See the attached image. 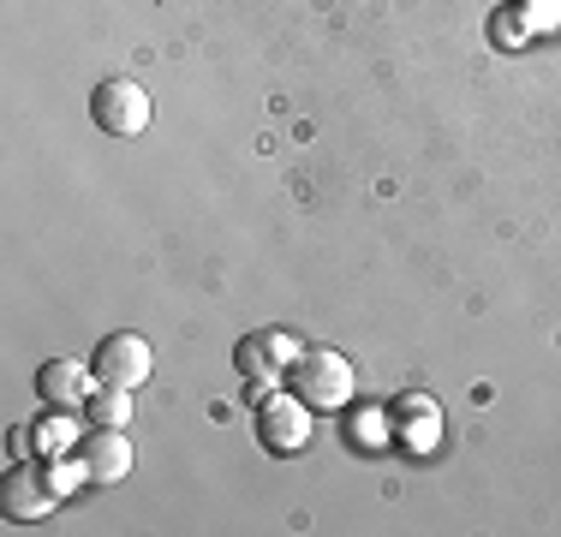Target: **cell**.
<instances>
[{"label": "cell", "mask_w": 561, "mask_h": 537, "mask_svg": "<svg viewBox=\"0 0 561 537\" xmlns=\"http://www.w3.org/2000/svg\"><path fill=\"white\" fill-rule=\"evenodd\" d=\"M90 370H96V382H114V388H144L156 370V353L144 334L119 329V334H102L96 358H90Z\"/></svg>", "instance_id": "3"}, {"label": "cell", "mask_w": 561, "mask_h": 537, "mask_svg": "<svg viewBox=\"0 0 561 537\" xmlns=\"http://www.w3.org/2000/svg\"><path fill=\"white\" fill-rule=\"evenodd\" d=\"M263 448H275V454H299L305 442H311V407H305L299 395H275L270 407H263Z\"/></svg>", "instance_id": "6"}, {"label": "cell", "mask_w": 561, "mask_h": 537, "mask_svg": "<svg viewBox=\"0 0 561 537\" xmlns=\"http://www.w3.org/2000/svg\"><path fill=\"white\" fill-rule=\"evenodd\" d=\"M90 382H96V370H84L78 358H48V365L36 370V395H43L48 407H60V412L66 407H84V400L96 395Z\"/></svg>", "instance_id": "7"}, {"label": "cell", "mask_w": 561, "mask_h": 537, "mask_svg": "<svg viewBox=\"0 0 561 537\" xmlns=\"http://www.w3.org/2000/svg\"><path fill=\"white\" fill-rule=\"evenodd\" d=\"M519 7H538V12H561V0H519Z\"/></svg>", "instance_id": "15"}, {"label": "cell", "mask_w": 561, "mask_h": 537, "mask_svg": "<svg viewBox=\"0 0 561 537\" xmlns=\"http://www.w3.org/2000/svg\"><path fill=\"white\" fill-rule=\"evenodd\" d=\"M490 36H496V48H514L519 36H526V7H519V0H507L496 19H490Z\"/></svg>", "instance_id": "11"}, {"label": "cell", "mask_w": 561, "mask_h": 537, "mask_svg": "<svg viewBox=\"0 0 561 537\" xmlns=\"http://www.w3.org/2000/svg\"><path fill=\"white\" fill-rule=\"evenodd\" d=\"M287 388L305 407L335 412L353 400V365H346V353H335V346H299L293 365H287Z\"/></svg>", "instance_id": "1"}, {"label": "cell", "mask_w": 561, "mask_h": 537, "mask_svg": "<svg viewBox=\"0 0 561 537\" xmlns=\"http://www.w3.org/2000/svg\"><path fill=\"white\" fill-rule=\"evenodd\" d=\"M394 424H400V436H407L412 448H431L436 430H443V412H436L431 395H400L394 400Z\"/></svg>", "instance_id": "8"}, {"label": "cell", "mask_w": 561, "mask_h": 537, "mask_svg": "<svg viewBox=\"0 0 561 537\" xmlns=\"http://www.w3.org/2000/svg\"><path fill=\"white\" fill-rule=\"evenodd\" d=\"M90 114L108 138H144L150 132V90L138 78H102L96 96H90Z\"/></svg>", "instance_id": "2"}, {"label": "cell", "mask_w": 561, "mask_h": 537, "mask_svg": "<svg viewBox=\"0 0 561 537\" xmlns=\"http://www.w3.org/2000/svg\"><path fill=\"white\" fill-rule=\"evenodd\" d=\"M66 442H78L72 419H43V424H36V448H43V454H60Z\"/></svg>", "instance_id": "12"}, {"label": "cell", "mask_w": 561, "mask_h": 537, "mask_svg": "<svg viewBox=\"0 0 561 537\" xmlns=\"http://www.w3.org/2000/svg\"><path fill=\"white\" fill-rule=\"evenodd\" d=\"M287 365H293V341L280 329H257L233 346V370L245 376L257 395H270L275 382H287Z\"/></svg>", "instance_id": "4"}, {"label": "cell", "mask_w": 561, "mask_h": 537, "mask_svg": "<svg viewBox=\"0 0 561 537\" xmlns=\"http://www.w3.org/2000/svg\"><path fill=\"white\" fill-rule=\"evenodd\" d=\"M72 454H78V466H84L90 483H119V478H131V436H126V430H114V424L84 430V436L72 442Z\"/></svg>", "instance_id": "5"}, {"label": "cell", "mask_w": 561, "mask_h": 537, "mask_svg": "<svg viewBox=\"0 0 561 537\" xmlns=\"http://www.w3.org/2000/svg\"><path fill=\"white\" fill-rule=\"evenodd\" d=\"M55 507V490L36 483V472H7V514L12 519H36Z\"/></svg>", "instance_id": "9"}, {"label": "cell", "mask_w": 561, "mask_h": 537, "mask_svg": "<svg viewBox=\"0 0 561 537\" xmlns=\"http://www.w3.org/2000/svg\"><path fill=\"white\" fill-rule=\"evenodd\" d=\"M84 412H90V424H114V430H126V424H131V388L96 382V395L84 400Z\"/></svg>", "instance_id": "10"}, {"label": "cell", "mask_w": 561, "mask_h": 537, "mask_svg": "<svg viewBox=\"0 0 561 537\" xmlns=\"http://www.w3.org/2000/svg\"><path fill=\"white\" fill-rule=\"evenodd\" d=\"M78 472H84V466H78ZM78 472H72V466H55V472H48V490H55V495H66V490L78 483Z\"/></svg>", "instance_id": "14"}, {"label": "cell", "mask_w": 561, "mask_h": 537, "mask_svg": "<svg viewBox=\"0 0 561 537\" xmlns=\"http://www.w3.org/2000/svg\"><path fill=\"white\" fill-rule=\"evenodd\" d=\"M382 436V412H358V430H353V442H377Z\"/></svg>", "instance_id": "13"}]
</instances>
